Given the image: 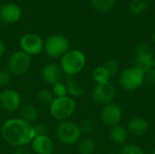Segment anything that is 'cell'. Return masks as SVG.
Returning <instances> with one entry per match:
<instances>
[{
	"instance_id": "3",
	"label": "cell",
	"mask_w": 155,
	"mask_h": 154,
	"mask_svg": "<svg viewBox=\"0 0 155 154\" xmlns=\"http://www.w3.org/2000/svg\"><path fill=\"white\" fill-rule=\"evenodd\" d=\"M76 102L74 98L66 95L64 97H54L49 104V113L56 121H68L76 111Z\"/></svg>"
},
{
	"instance_id": "30",
	"label": "cell",
	"mask_w": 155,
	"mask_h": 154,
	"mask_svg": "<svg viewBox=\"0 0 155 154\" xmlns=\"http://www.w3.org/2000/svg\"><path fill=\"white\" fill-rule=\"evenodd\" d=\"M12 74L8 72L7 69L0 70V87L6 86L11 81Z\"/></svg>"
},
{
	"instance_id": "8",
	"label": "cell",
	"mask_w": 155,
	"mask_h": 154,
	"mask_svg": "<svg viewBox=\"0 0 155 154\" xmlns=\"http://www.w3.org/2000/svg\"><path fill=\"white\" fill-rule=\"evenodd\" d=\"M43 38L35 33H27L21 36L19 40V46L21 51L29 56L40 54L44 51Z\"/></svg>"
},
{
	"instance_id": "10",
	"label": "cell",
	"mask_w": 155,
	"mask_h": 154,
	"mask_svg": "<svg viewBox=\"0 0 155 154\" xmlns=\"http://www.w3.org/2000/svg\"><path fill=\"white\" fill-rule=\"evenodd\" d=\"M22 106V97L20 93L11 88L4 89L0 92V109L5 113H15Z\"/></svg>"
},
{
	"instance_id": "13",
	"label": "cell",
	"mask_w": 155,
	"mask_h": 154,
	"mask_svg": "<svg viewBox=\"0 0 155 154\" xmlns=\"http://www.w3.org/2000/svg\"><path fill=\"white\" fill-rule=\"evenodd\" d=\"M40 75L45 84L49 85H54L57 82L61 81L63 72L59 64L49 63L42 67L40 71Z\"/></svg>"
},
{
	"instance_id": "9",
	"label": "cell",
	"mask_w": 155,
	"mask_h": 154,
	"mask_svg": "<svg viewBox=\"0 0 155 154\" xmlns=\"http://www.w3.org/2000/svg\"><path fill=\"white\" fill-rule=\"evenodd\" d=\"M91 96L95 104L104 106L114 102L116 96V90L111 83L96 84L92 91Z\"/></svg>"
},
{
	"instance_id": "26",
	"label": "cell",
	"mask_w": 155,
	"mask_h": 154,
	"mask_svg": "<svg viewBox=\"0 0 155 154\" xmlns=\"http://www.w3.org/2000/svg\"><path fill=\"white\" fill-rule=\"evenodd\" d=\"M52 93L54 97H64V96L68 95L65 83H63L62 81H60L54 84V85H52Z\"/></svg>"
},
{
	"instance_id": "6",
	"label": "cell",
	"mask_w": 155,
	"mask_h": 154,
	"mask_svg": "<svg viewBox=\"0 0 155 154\" xmlns=\"http://www.w3.org/2000/svg\"><path fill=\"white\" fill-rule=\"evenodd\" d=\"M44 50L50 58H61L70 50V42L66 36L60 34H54L45 40Z\"/></svg>"
},
{
	"instance_id": "37",
	"label": "cell",
	"mask_w": 155,
	"mask_h": 154,
	"mask_svg": "<svg viewBox=\"0 0 155 154\" xmlns=\"http://www.w3.org/2000/svg\"><path fill=\"white\" fill-rule=\"evenodd\" d=\"M1 6H2V3H1V0H0V8H1Z\"/></svg>"
},
{
	"instance_id": "24",
	"label": "cell",
	"mask_w": 155,
	"mask_h": 154,
	"mask_svg": "<svg viewBox=\"0 0 155 154\" xmlns=\"http://www.w3.org/2000/svg\"><path fill=\"white\" fill-rule=\"evenodd\" d=\"M147 3L144 0H133L130 3V11L134 15H141L147 9Z\"/></svg>"
},
{
	"instance_id": "38",
	"label": "cell",
	"mask_w": 155,
	"mask_h": 154,
	"mask_svg": "<svg viewBox=\"0 0 155 154\" xmlns=\"http://www.w3.org/2000/svg\"><path fill=\"white\" fill-rule=\"evenodd\" d=\"M1 25H2V22L0 21V28H1Z\"/></svg>"
},
{
	"instance_id": "17",
	"label": "cell",
	"mask_w": 155,
	"mask_h": 154,
	"mask_svg": "<svg viewBox=\"0 0 155 154\" xmlns=\"http://www.w3.org/2000/svg\"><path fill=\"white\" fill-rule=\"evenodd\" d=\"M20 118L29 123H35L38 118V110L33 104H24L19 109Z\"/></svg>"
},
{
	"instance_id": "16",
	"label": "cell",
	"mask_w": 155,
	"mask_h": 154,
	"mask_svg": "<svg viewBox=\"0 0 155 154\" xmlns=\"http://www.w3.org/2000/svg\"><path fill=\"white\" fill-rule=\"evenodd\" d=\"M129 133L127 131V129L122 125H116L114 127H112L110 129L109 132V136L110 139L113 143H114L115 144H124L127 141Z\"/></svg>"
},
{
	"instance_id": "19",
	"label": "cell",
	"mask_w": 155,
	"mask_h": 154,
	"mask_svg": "<svg viewBox=\"0 0 155 154\" xmlns=\"http://www.w3.org/2000/svg\"><path fill=\"white\" fill-rule=\"evenodd\" d=\"M68 95L74 98V97H81L84 94V88L79 84L74 77L68 76L67 81L65 83Z\"/></svg>"
},
{
	"instance_id": "31",
	"label": "cell",
	"mask_w": 155,
	"mask_h": 154,
	"mask_svg": "<svg viewBox=\"0 0 155 154\" xmlns=\"http://www.w3.org/2000/svg\"><path fill=\"white\" fill-rule=\"evenodd\" d=\"M35 134L36 135H48V126L46 123H38L35 124H33Z\"/></svg>"
},
{
	"instance_id": "7",
	"label": "cell",
	"mask_w": 155,
	"mask_h": 154,
	"mask_svg": "<svg viewBox=\"0 0 155 154\" xmlns=\"http://www.w3.org/2000/svg\"><path fill=\"white\" fill-rule=\"evenodd\" d=\"M31 67V56L19 50L13 53L7 61L6 69L15 76L25 74Z\"/></svg>"
},
{
	"instance_id": "21",
	"label": "cell",
	"mask_w": 155,
	"mask_h": 154,
	"mask_svg": "<svg viewBox=\"0 0 155 154\" xmlns=\"http://www.w3.org/2000/svg\"><path fill=\"white\" fill-rule=\"evenodd\" d=\"M77 151L79 154H94L95 151V143L91 138L81 139L77 143Z\"/></svg>"
},
{
	"instance_id": "29",
	"label": "cell",
	"mask_w": 155,
	"mask_h": 154,
	"mask_svg": "<svg viewBox=\"0 0 155 154\" xmlns=\"http://www.w3.org/2000/svg\"><path fill=\"white\" fill-rule=\"evenodd\" d=\"M79 126L82 131V133H91L94 130V123L89 119L83 121L81 125Z\"/></svg>"
},
{
	"instance_id": "23",
	"label": "cell",
	"mask_w": 155,
	"mask_h": 154,
	"mask_svg": "<svg viewBox=\"0 0 155 154\" xmlns=\"http://www.w3.org/2000/svg\"><path fill=\"white\" fill-rule=\"evenodd\" d=\"M54 96L52 93V91L47 90V89H41L37 92L36 93V99L37 101L42 103V104H45L48 105L53 102Z\"/></svg>"
},
{
	"instance_id": "36",
	"label": "cell",
	"mask_w": 155,
	"mask_h": 154,
	"mask_svg": "<svg viewBox=\"0 0 155 154\" xmlns=\"http://www.w3.org/2000/svg\"><path fill=\"white\" fill-rule=\"evenodd\" d=\"M153 44H155V34H153Z\"/></svg>"
},
{
	"instance_id": "33",
	"label": "cell",
	"mask_w": 155,
	"mask_h": 154,
	"mask_svg": "<svg viewBox=\"0 0 155 154\" xmlns=\"http://www.w3.org/2000/svg\"><path fill=\"white\" fill-rule=\"evenodd\" d=\"M14 154H32L31 153V151L28 150L25 146H23V147H18V148H15Z\"/></svg>"
},
{
	"instance_id": "1",
	"label": "cell",
	"mask_w": 155,
	"mask_h": 154,
	"mask_svg": "<svg viewBox=\"0 0 155 154\" xmlns=\"http://www.w3.org/2000/svg\"><path fill=\"white\" fill-rule=\"evenodd\" d=\"M0 133L5 143L15 148L30 144L35 136L33 124L20 117L5 121L1 126Z\"/></svg>"
},
{
	"instance_id": "35",
	"label": "cell",
	"mask_w": 155,
	"mask_h": 154,
	"mask_svg": "<svg viewBox=\"0 0 155 154\" xmlns=\"http://www.w3.org/2000/svg\"><path fill=\"white\" fill-rule=\"evenodd\" d=\"M153 68H155V56L153 57Z\"/></svg>"
},
{
	"instance_id": "11",
	"label": "cell",
	"mask_w": 155,
	"mask_h": 154,
	"mask_svg": "<svg viewBox=\"0 0 155 154\" xmlns=\"http://www.w3.org/2000/svg\"><path fill=\"white\" fill-rule=\"evenodd\" d=\"M100 119L102 123L107 127L112 128L119 125L123 119L122 107L115 103H111L103 106L100 113Z\"/></svg>"
},
{
	"instance_id": "34",
	"label": "cell",
	"mask_w": 155,
	"mask_h": 154,
	"mask_svg": "<svg viewBox=\"0 0 155 154\" xmlns=\"http://www.w3.org/2000/svg\"><path fill=\"white\" fill-rule=\"evenodd\" d=\"M5 51H6V46H5V44L4 43L3 40L0 39V58L3 57V55L5 54Z\"/></svg>"
},
{
	"instance_id": "5",
	"label": "cell",
	"mask_w": 155,
	"mask_h": 154,
	"mask_svg": "<svg viewBox=\"0 0 155 154\" xmlns=\"http://www.w3.org/2000/svg\"><path fill=\"white\" fill-rule=\"evenodd\" d=\"M55 136L57 140L64 145L77 144L82 137L80 126L70 121L60 122L55 128Z\"/></svg>"
},
{
	"instance_id": "18",
	"label": "cell",
	"mask_w": 155,
	"mask_h": 154,
	"mask_svg": "<svg viewBox=\"0 0 155 154\" xmlns=\"http://www.w3.org/2000/svg\"><path fill=\"white\" fill-rule=\"evenodd\" d=\"M154 56H148V55H136L134 59V67L144 73L145 74L151 71L153 66V60Z\"/></svg>"
},
{
	"instance_id": "28",
	"label": "cell",
	"mask_w": 155,
	"mask_h": 154,
	"mask_svg": "<svg viewBox=\"0 0 155 154\" xmlns=\"http://www.w3.org/2000/svg\"><path fill=\"white\" fill-rule=\"evenodd\" d=\"M135 53H136V55L154 56L153 48L151 47V45H149V44H146V43H142V44H138V45L136 46Z\"/></svg>"
},
{
	"instance_id": "27",
	"label": "cell",
	"mask_w": 155,
	"mask_h": 154,
	"mask_svg": "<svg viewBox=\"0 0 155 154\" xmlns=\"http://www.w3.org/2000/svg\"><path fill=\"white\" fill-rule=\"evenodd\" d=\"M119 154H144V152L139 145L134 143H128L122 147Z\"/></svg>"
},
{
	"instance_id": "20",
	"label": "cell",
	"mask_w": 155,
	"mask_h": 154,
	"mask_svg": "<svg viewBox=\"0 0 155 154\" xmlns=\"http://www.w3.org/2000/svg\"><path fill=\"white\" fill-rule=\"evenodd\" d=\"M92 77L96 84H104L110 83V79H111L110 74L103 65L97 66L93 70Z\"/></svg>"
},
{
	"instance_id": "25",
	"label": "cell",
	"mask_w": 155,
	"mask_h": 154,
	"mask_svg": "<svg viewBox=\"0 0 155 154\" xmlns=\"http://www.w3.org/2000/svg\"><path fill=\"white\" fill-rule=\"evenodd\" d=\"M103 66L107 70V72L110 74L111 77L116 75L120 71V64L116 59H114V58H111V59H108L107 61H105L104 64H103Z\"/></svg>"
},
{
	"instance_id": "14",
	"label": "cell",
	"mask_w": 155,
	"mask_h": 154,
	"mask_svg": "<svg viewBox=\"0 0 155 154\" xmlns=\"http://www.w3.org/2000/svg\"><path fill=\"white\" fill-rule=\"evenodd\" d=\"M31 150L35 154H53L54 144L49 135H36L31 142Z\"/></svg>"
},
{
	"instance_id": "32",
	"label": "cell",
	"mask_w": 155,
	"mask_h": 154,
	"mask_svg": "<svg viewBox=\"0 0 155 154\" xmlns=\"http://www.w3.org/2000/svg\"><path fill=\"white\" fill-rule=\"evenodd\" d=\"M146 80L153 85H155V68H153L145 74Z\"/></svg>"
},
{
	"instance_id": "2",
	"label": "cell",
	"mask_w": 155,
	"mask_h": 154,
	"mask_svg": "<svg viewBox=\"0 0 155 154\" xmlns=\"http://www.w3.org/2000/svg\"><path fill=\"white\" fill-rule=\"evenodd\" d=\"M86 55L79 49H70L60 58V67L63 74L74 77L80 74L86 64Z\"/></svg>"
},
{
	"instance_id": "12",
	"label": "cell",
	"mask_w": 155,
	"mask_h": 154,
	"mask_svg": "<svg viewBox=\"0 0 155 154\" xmlns=\"http://www.w3.org/2000/svg\"><path fill=\"white\" fill-rule=\"evenodd\" d=\"M23 15L21 7L15 3H6L0 8V21L6 25L17 23Z\"/></svg>"
},
{
	"instance_id": "39",
	"label": "cell",
	"mask_w": 155,
	"mask_h": 154,
	"mask_svg": "<svg viewBox=\"0 0 155 154\" xmlns=\"http://www.w3.org/2000/svg\"><path fill=\"white\" fill-rule=\"evenodd\" d=\"M153 154H155V149H154V151H153Z\"/></svg>"
},
{
	"instance_id": "22",
	"label": "cell",
	"mask_w": 155,
	"mask_h": 154,
	"mask_svg": "<svg viewBox=\"0 0 155 154\" xmlns=\"http://www.w3.org/2000/svg\"><path fill=\"white\" fill-rule=\"evenodd\" d=\"M115 0H91L92 6L98 12L108 13L110 12L114 5Z\"/></svg>"
},
{
	"instance_id": "15",
	"label": "cell",
	"mask_w": 155,
	"mask_h": 154,
	"mask_svg": "<svg viewBox=\"0 0 155 154\" xmlns=\"http://www.w3.org/2000/svg\"><path fill=\"white\" fill-rule=\"evenodd\" d=\"M127 131L130 134L134 136H143L147 133L150 129L148 121L143 117L135 116L130 119L127 124Z\"/></svg>"
},
{
	"instance_id": "4",
	"label": "cell",
	"mask_w": 155,
	"mask_h": 154,
	"mask_svg": "<svg viewBox=\"0 0 155 154\" xmlns=\"http://www.w3.org/2000/svg\"><path fill=\"white\" fill-rule=\"evenodd\" d=\"M145 81V74L134 66L123 70L119 74V84L123 90L127 92H134L141 89Z\"/></svg>"
},
{
	"instance_id": "40",
	"label": "cell",
	"mask_w": 155,
	"mask_h": 154,
	"mask_svg": "<svg viewBox=\"0 0 155 154\" xmlns=\"http://www.w3.org/2000/svg\"><path fill=\"white\" fill-rule=\"evenodd\" d=\"M109 154H117V153H109Z\"/></svg>"
}]
</instances>
